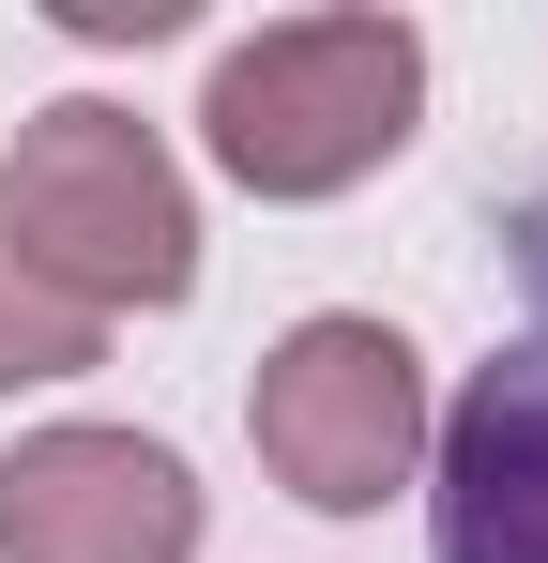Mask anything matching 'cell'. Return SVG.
<instances>
[{
  "instance_id": "2",
  "label": "cell",
  "mask_w": 548,
  "mask_h": 563,
  "mask_svg": "<svg viewBox=\"0 0 548 563\" xmlns=\"http://www.w3.org/2000/svg\"><path fill=\"white\" fill-rule=\"evenodd\" d=\"M0 244L31 275L91 305V320H138V305H183L198 289V198H183V153L107 92H62L15 122L0 153Z\"/></svg>"
},
{
  "instance_id": "1",
  "label": "cell",
  "mask_w": 548,
  "mask_h": 563,
  "mask_svg": "<svg viewBox=\"0 0 548 563\" xmlns=\"http://www.w3.org/2000/svg\"><path fill=\"white\" fill-rule=\"evenodd\" d=\"M412 122H427V31L412 15H274L244 46H213V92H198L213 168L274 213L381 184L412 153Z\"/></svg>"
},
{
  "instance_id": "5",
  "label": "cell",
  "mask_w": 548,
  "mask_h": 563,
  "mask_svg": "<svg viewBox=\"0 0 548 563\" xmlns=\"http://www.w3.org/2000/svg\"><path fill=\"white\" fill-rule=\"evenodd\" d=\"M0 563H198V472L153 427H31L0 457Z\"/></svg>"
},
{
  "instance_id": "6",
  "label": "cell",
  "mask_w": 548,
  "mask_h": 563,
  "mask_svg": "<svg viewBox=\"0 0 548 563\" xmlns=\"http://www.w3.org/2000/svg\"><path fill=\"white\" fill-rule=\"evenodd\" d=\"M91 366H107V320L62 305V289L0 244V396H46V380H91Z\"/></svg>"
},
{
  "instance_id": "3",
  "label": "cell",
  "mask_w": 548,
  "mask_h": 563,
  "mask_svg": "<svg viewBox=\"0 0 548 563\" xmlns=\"http://www.w3.org/2000/svg\"><path fill=\"white\" fill-rule=\"evenodd\" d=\"M427 351L396 335V320H365V305H320V320H289L244 380V442L289 503H320V518H381L412 472H427Z\"/></svg>"
},
{
  "instance_id": "4",
  "label": "cell",
  "mask_w": 548,
  "mask_h": 563,
  "mask_svg": "<svg viewBox=\"0 0 548 563\" xmlns=\"http://www.w3.org/2000/svg\"><path fill=\"white\" fill-rule=\"evenodd\" d=\"M503 275H518V335L503 366L427 427V549L442 563H548V198L503 213Z\"/></svg>"
}]
</instances>
